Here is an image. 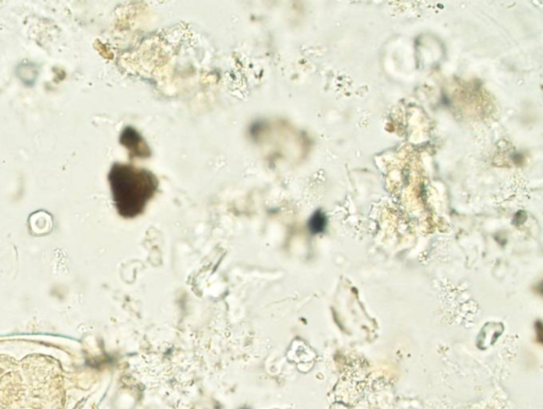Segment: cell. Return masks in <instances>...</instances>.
<instances>
[{"label":"cell","instance_id":"6da1fadb","mask_svg":"<svg viewBox=\"0 0 543 409\" xmlns=\"http://www.w3.org/2000/svg\"><path fill=\"white\" fill-rule=\"evenodd\" d=\"M109 181L117 211L125 218L141 214L158 188L152 172L122 163L113 165Z\"/></svg>","mask_w":543,"mask_h":409},{"label":"cell","instance_id":"7a4b0ae2","mask_svg":"<svg viewBox=\"0 0 543 409\" xmlns=\"http://www.w3.org/2000/svg\"><path fill=\"white\" fill-rule=\"evenodd\" d=\"M120 142L130 151L131 156L147 157L150 156V150L143 141L140 134L133 128H126L120 136Z\"/></svg>","mask_w":543,"mask_h":409},{"label":"cell","instance_id":"3957f363","mask_svg":"<svg viewBox=\"0 0 543 409\" xmlns=\"http://www.w3.org/2000/svg\"><path fill=\"white\" fill-rule=\"evenodd\" d=\"M327 226V218L322 211H316L309 221V229L313 235L323 232Z\"/></svg>","mask_w":543,"mask_h":409}]
</instances>
